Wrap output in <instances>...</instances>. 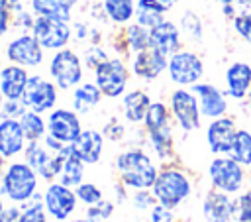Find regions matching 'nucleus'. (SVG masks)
<instances>
[{"instance_id": "nucleus-51", "label": "nucleus", "mask_w": 251, "mask_h": 222, "mask_svg": "<svg viewBox=\"0 0 251 222\" xmlns=\"http://www.w3.org/2000/svg\"><path fill=\"white\" fill-rule=\"evenodd\" d=\"M4 210H6V206H4V200H2V196H0V216H2Z\"/></svg>"}, {"instance_id": "nucleus-39", "label": "nucleus", "mask_w": 251, "mask_h": 222, "mask_svg": "<svg viewBox=\"0 0 251 222\" xmlns=\"http://www.w3.org/2000/svg\"><path fill=\"white\" fill-rule=\"evenodd\" d=\"M233 216L239 222H251V193L239 196L233 202Z\"/></svg>"}, {"instance_id": "nucleus-36", "label": "nucleus", "mask_w": 251, "mask_h": 222, "mask_svg": "<svg viewBox=\"0 0 251 222\" xmlns=\"http://www.w3.org/2000/svg\"><path fill=\"white\" fill-rule=\"evenodd\" d=\"M112 214H114V202H112V200H104V198H102V200H98L96 204L86 206V216L92 218V220H98V222L108 220Z\"/></svg>"}, {"instance_id": "nucleus-41", "label": "nucleus", "mask_w": 251, "mask_h": 222, "mask_svg": "<svg viewBox=\"0 0 251 222\" xmlns=\"http://www.w3.org/2000/svg\"><path fill=\"white\" fill-rule=\"evenodd\" d=\"M25 110H27V108L24 106L22 100H4L2 110H0V116H2V118H18V120H20Z\"/></svg>"}, {"instance_id": "nucleus-43", "label": "nucleus", "mask_w": 251, "mask_h": 222, "mask_svg": "<svg viewBox=\"0 0 251 222\" xmlns=\"http://www.w3.org/2000/svg\"><path fill=\"white\" fill-rule=\"evenodd\" d=\"M102 134H104V138H108V139H112V141H120V139L126 136V128H124L118 120H112V122L106 124V128L102 130Z\"/></svg>"}, {"instance_id": "nucleus-34", "label": "nucleus", "mask_w": 251, "mask_h": 222, "mask_svg": "<svg viewBox=\"0 0 251 222\" xmlns=\"http://www.w3.org/2000/svg\"><path fill=\"white\" fill-rule=\"evenodd\" d=\"M231 155L237 163H251V134L247 130H239L235 134L233 145H231Z\"/></svg>"}, {"instance_id": "nucleus-22", "label": "nucleus", "mask_w": 251, "mask_h": 222, "mask_svg": "<svg viewBox=\"0 0 251 222\" xmlns=\"http://www.w3.org/2000/svg\"><path fill=\"white\" fill-rule=\"evenodd\" d=\"M27 71L22 65H6L0 69V88L6 100H22L24 88L27 84Z\"/></svg>"}, {"instance_id": "nucleus-28", "label": "nucleus", "mask_w": 251, "mask_h": 222, "mask_svg": "<svg viewBox=\"0 0 251 222\" xmlns=\"http://www.w3.org/2000/svg\"><path fill=\"white\" fill-rule=\"evenodd\" d=\"M84 161L78 159L75 153H71L69 145L65 149V161H63V167H61V173H59V183L67 185V187H78L84 179Z\"/></svg>"}, {"instance_id": "nucleus-31", "label": "nucleus", "mask_w": 251, "mask_h": 222, "mask_svg": "<svg viewBox=\"0 0 251 222\" xmlns=\"http://www.w3.org/2000/svg\"><path fill=\"white\" fill-rule=\"evenodd\" d=\"M20 124H22V130H24L27 141L43 139L45 134H47V122L43 120V116L39 112L25 110L22 114V118H20Z\"/></svg>"}, {"instance_id": "nucleus-56", "label": "nucleus", "mask_w": 251, "mask_h": 222, "mask_svg": "<svg viewBox=\"0 0 251 222\" xmlns=\"http://www.w3.org/2000/svg\"><path fill=\"white\" fill-rule=\"evenodd\" d=\"M249 104H251V92H249Z\"/></svg>"}, {"instance_id": "nucleus-48", "label": "nucleus", "mask_w": 251, "mask_h": 222, "mask_svg": "<svg viewBox=\"0 0 251 222\" xmlns=\"http://www.w3.org/2000/svg\"><path fill=\"white\" fill-rule=\"evenodd\" d=\"M10 8V0H0V10H8Z\"/></svg>"}, {"instance_id": "nucleus-27", "label": "nucleus", "mask_w": 251, "mask_h": 222, "mask_svg": "<svg viewBox=\"0 0 251 222\" xmlns=\"http://www.w3.org/2000/svg\"><path fill=\"white\" fill-rule=\"evenodd\" d=\"M102 90L96 83H80L73 88V110L78 114H88L102 100Z\"/></svg>"}, {"instance_id": "nucleus-7", "label": "nucleus", "mask_w": 251, "mask_h": 222, "mask_svg": "<svg viewBox=\"0 0 251 222\" xmlns=\"http://www.w3.org/2000/svg\"><path fill=\"white\" fill-rule=\"evenodd\" d=\"M94 83L106 98H120L126 94L129 83V69L120 57H108L94 69Z\"/></svg>"}, {"instance_id": "nucleus-10", "label": "nucleus", "mask_w": 251, "mask_h": 222, "mask_svg": "<svg viewBox=\"0 0 251 222\" xmlns=\"http://www.w3.org/2000/svg\"><path fill=\"white\" fill-rule=\"evenodd\" d=\"M43 206H45V212L57 220V222H65L69 220V216L75 212L76 208V202H78V196L75 193L73 187H67L59 181H51L45 191H43Z\"/></svg>"}, {"instance_id": "nucleus-37", "label": "nucleus", "mask_w": 251, "mask_h": 222, "mask_svg": "<svg viewBox=\"0 0 251 222\" xmlns=\"http://www.w3.org/2000/svg\"><path fill=\"white\" fill-rule=\"evenodd\" d=\"M180 28H182V31H184L188 37H192V39H200V37H202V24H200L198 16L192 14V12H184V14H182V18H180Z\"/></svg>"}, {"instance_id": "nucleus-3", "label": "nucleus", "mask_w": 251, "mask_h": 222, "mask_svg": "<svg viewBox=\"0 0 251 222\" xmlns=\"http://www.w3.org/2000/svg\"><path fill=\"white\" fill-rule=\"evenodd\" d=\"M143 124L153 151L161 159H169L173 155V130H171L167 106L163 102H151Z\"/></svg>"}, {"instance_id": "nucleus-6", "label": "nucleus", "mask_w": 251, "mask_h": 222, "mask_svg": "<svg viewBox=\"0 0 251 222\" xmlns=\"http://www.w3.org/2000/svg\"><path fill=\"white\" fill-rule=\"evenodd\" d=\"M65 149L63 151H55L41 139L27 141V145L24 149V159L35 169L39 179L51 183L61 173V167H63V161H65Z\"/></svg>"}, {"instance_id": "nucleus-57", "label": "nucleus", "mask_w": 251, "mask_h": 222, "mask_svg": "<svg viewBox=\"0 0 251 222\" xmlns=\"http://www.w3.org/2000/svg\"><path fill=\"white\" fill-rule=\"evenodd\" d=\"M175 222H184V220H175Z\"/></svg>"}, {"instance_id": "nucleus-25", "label": "nucleus", "mask_w": 251, "mask_h": 222, "mask_svg": "<svg viewBox=\"0 0 251 222\" xmlns=\"http://www.w3.org/2000/svg\"><path fill=\"white\" fill-rule=\"evenodd\" d=\"M75 4H76V0H29L31 12L35 16L57 18L63 22H71Z\"/></svg>"}, {"instance_id": "nucleus-55", "label": "nucleus", "mask_w": 251, "mask_h": 222, "mask_svg": "<svg viewBox=\"0 0 251 222\" xmlns=\"http://www.w3.org/2000/svg\"><path fill=\"white\" fill-rule=\"evenodd\" d=\"M247 6H249V8H251V0H247Z\"/></svg>"}, {"instance_id": "nucleus-49", "label": "nucleus", "mask_w": 251, "mask_h": 222, "mask_svg": "<svg viewBox=\"0 0 251 222\" xmlns=\"http://www.w3.org/2000/svg\"><path fill=\"white\" fill-rule=\"evenodd\" d=\"M75 222H98V220H92V218H88V216H84V218H76Z\"/></svg>"}, {"instance_id": "nucleus-38", "label": "nucleus", "mask_w": 251, "mask_h": 222, "mask_svg": "<svg viewBox=\"0 0 251 222\" xmlns=\"http://www.w3.org/2000/svg\"><path fill=\"white\" fill-rule=\"evenodd\" d=\"M106 59H108V53H106L98 43H92V45L84 51V59H82V61L86 63V67H88V69H92V71H94V69H96L100 63H104Z\"/></svg>"}, {"instance_id": "nucleus-17", "label": "nucleus", "mask_w": 251, "mask_h": 222, "mask_svg": "<svg viewBox=\"0 0 251 222\" xmlns=\"http://www.w3.org/2000/svg\"><path fill=\"white\" fill-rule=\"evenodd\" d=\"M71 153H75L78 159H82L86 165H96L102 159L104 151V134L98 130H82L80 136L69 145Z\"/></svg>"}, {"instance_id": "nucleus-11", "label": "nucleus", "mask_w": 251, "mask_h": 222, "mask_svg": "<svg viewBox=\"0 0 251 222\" xmlns=\"http://www.w3.org/2000/svg\"><path fill=\"white\" fill-rule=\"evenodd\" d=\"M82 132L80 114L71 108H53L47 116V134L61 141L63 145H71Z\"/></svg>"}, {"instance_id": "nucleus-8", "label": "nucleus", "mask_w": 251, "mask_h": 222, "mask_svg": "<svg viewBox=\"0 0 251 222\" xmlns=\"http://www.w3.org/2000/svg\"><path fill=\"white\" fill-rule=\"evenodd\" d=\"M31 33L41 43V47L47 51H57V49L67 47L73 37V29H71L69 22L57 20V18H47V16H35Z\"/></svg>"}, {"instance_id": "nucleus-16", "label": "nucleus", "mask_w": 251, "mask_h": 222, "mask_svg": "<svg viewBox=\"0 0 251 222\" xmlns=\"http://www.w3.org/2000/svg\"><path fill=\"white\" fill-rule=\"evenodd\" d=\"M167 67H169V57L153 45L133 53V59H131V73L143 81L157 79Z\"/></svg>"}, {"instance_id": "nucleus-40", "label": "nucleus", "mask_w": 251, "mask_h": 222, "mask_svg": "<svg viewBox=\"0 0 251 222\" xmlns=\"http://www.w3.org/2000/svg\"><path fill=\"white\" fill-rule=\"evenodd\" d=\"M157 204V198L153 194L151 189H137L135 194H133V206L139 208V210H145V208H153Z\"/></svg>"}, {"instance_id": "nucleus-23", "label": "nucleus", "mask_w": 251, "mask_h": 222, "mask_svg": "<svg viewBox=\"0 0 251 222\" xmlns=\"http://www.w3.org/2000/svg\"><path fill=\"white\" fill-rule=\"evenodd\" d=\"M149 106H151V98L141 88H133V90H129L122 96V112H124L126 120L131 122V124L143 122L145 116H147Z\"/></svg>"}, {"instance_id": "nucleus-9", "label": "nucleus", "mask_w": 251, "mask_h": 222, "mask_svg": "<svg viewBox=\"0 0 251 222\" xmlns=\"http://www.w3.org/2000/svg\"><path fill=\"white\" fill-rule=\"evenodd\" d=\"M57 90H59V86L53 81H49L41 75H29L27 84H25L24 94H22V102L27 110L45 114V112H51L55 108Z\"/></svg>"}, {"instance_id": "nucleus-14", "label": "nucleus", "mask_w": 251, "mask_h": 222, "mask_svg": "<svg viewBox=\"0 0 251 222\" xmlns=\"http://www.w3.org/2000/svg\"><path fill=\"white\" fill-rule=\"evenodd\" d=\"M171 112L184 132H192L200 126V104L190 90L176 88L171 92Z\"/></svg>"}, {"instance_id": "nucleus-18", "label": "nucleus", "mask_w": 251, "mask_h": 222, "mask_svg": "<svg viewBox=\"0 0 251 222\" xmlns=\"http://www.w3.org/2000/svg\"><path fill=\"white\" fill-rule=\"evenodd\" d=\"M27 145L25 134L18 118H0V153L6 159H12L24 153Z\"/></svg>"}, {"instance_id": "nucleus-52", "label": "nucleus", "mask_w": 251, "mask_h": 222, "mask_svg": "<svg viewBox=\"0 0 251 222\" xmlns=\"http://www.w3.org/2000/svg\"><path fill=\"white\" fill-rule=\"evenodd\" d=\"M4 100H6V98H4V94H2V88H0V110H2V104H4Z\"/></svg>"}, {"instance_id": "nucleus-1", "label": "nucleus", "mask_w": 251, "mask_h": 222, "mask_svg": "<svg viewBox=\"0 0 251 222\" xmlns=\"http://www.w3.org/2000/svg\"><path fill=\"white\" fill-rule=\"evenodd\" d=\"M116 171L120 175V183L126 187L137 191V189H151L159 171L151 157L139 149V147H129L116 157Z\"/></svg>"}, {"instance_id": "nucleus-29", "label": "nucleus", "mask_w": 251, "mask_h": 222, "mask_svg": "<svg viewBox=\"0 0 251 222\" xmlns=\"http://www.w3.org/2000/svg\"><path fill=\"white\" fill-rule=\"evenodd\" d=\"M102 10L110 22L124 26L135 18V0H102Z\"/></svg>"}, {"instance_id": "nucleus-5", "label": "nucleus", "mask_w": 251, "mask_h": 222, "mask_svg": "<svg viewBox=\"0 0 251 222\" xmlns=\"http://www.w3.org/2000/svg\"><path fill=\"white\" fill-rule=\"evenodd\" d=\"M155 198L159 204H165L169 208H176L184 198H188L192 187L188 177L180 169H163L159 171L153 187H151Z\"/></svg>"}, {"instance_id": "nucleus-32", "label": "nucleus", "mask_w": 251, "mask_h": 222, "mask_svg": "<svg viewBox=\"0 0 251 222\" xmlns=\"http://www.w3.org/2000/svg\"><path fill=\"white\" fill-rule=\"evenodd\" d=\"M124 39H126V47L131 53H137L145 47H149V29L143 28L141 24H129L124 29Z\"/></svg>"}, {"instance_id": "nucleus-24", "label": "nucleus", "mask_w": 251, "mask_h": 222, "mask_svg": "<svg viewBox=\"0 0 251 222\" xmlns=\"http://www.w3.org/2000/svg\"><path fill=\"white\" fill-rule=\"evenodd\" d=\"M226 84L227 94L233 98H243L251 84V67L247 63H231L226 71Z\"/></svg>"}, {"instance_id": "nucleus-26", "label": "nucleus", "mask_w": 251, "mask_h": 222, "mask_svg": "<svg viewBox=\"0 0 251 222\" xmlns=\"http://www.w3.org/2000/svg\"><path fill=\"white\" fill-rule=\"evenodd\" d=\"M202 210L206 222H227L233 216V202L222 193H208Z\"/></svg>"}, {"instance_id": "nucleus-50", "label": "nucleus", "mask_w": 251, "mask_h": 222, "mask_svg": "<svg viewBox=\"0 0 251 222\" xmlns=\"http://www.w3.org/2000/svg\"><path fill=\"white\" fill-rule=\"evenodd\" d=\"M4 161H6V157H4L2 153H0V173L4 171Z\"/></svg>"}, {"instance_id": "nucleus-44", "label": "nucleus", "mask_w": 251, "mask_h": 222, "mask_svg": "<svg viewBox=\"0 0 251 222\" xmlns=\"http://www.w3.org/2000/svg\"><path fill=\"white\" fill-rule=\"evenodd\" d=\"M171 210H173V208H169V206L157 202V204L151 208V216H149V220H151V222H175Z\"/></svg>"}, {"instance_id": "nucleus-30", "label": "nucleus", "mask_w": 251, "mask_h": 222, "mask_svg": "<svg viewBox=\"0 0 251 222\" xmlns=\"http://www.w3.org/2000/svg\"><path fill=\"white\" fill-rule=\"evenodd\" d=\"M165 12L167 10L157 0H137L135 2V22L147 29L161 24L165 20Z\"/></svg>"}, {"instance_id": "nucleus-53", "label": "nucleus", "mask_w": 251, "mask_h": 222, "mask_svg": "<svg viewBox=\"0 0 251 222\" xmlns=\"http://www.w3.org/2000/svg\"><path fill=\"white\" fill-rule=\"evenodd\" d=\"M218 2H220V4H224V6H226V4H231V2H235V0H218Z\"/></svg>"}, {"instance_id": "nucleus-15", "label": "nucleus", "mask_w": 251, "mask_h": 222, "mask_svg": "<svg viewBox=\"0 0 251 222\" xmlns=\"http://www.w3.org/2000/svg\"><path fill=\"white\" fill-rule=\"evenodd\" d=\"M210 179L214 183L216 189L224 191V193H235L241 187L243 181V169L239 167V163L231 157H218L210 163Z\"/></svg>"}, {"instance_id": "nucleus-4", "label": "nucleus", "mask_w": 251, "mask_h": 222, "mask_svg": "<svg viewBox=\"0 0 251 222\" xmlns=\"http://www.w3.org/2000/svg\"><path fill=\"white\" fill-rule=\"evenodd\" d=\"M49 75L59 90H71L82 83L84 77V61L80 55L69 47L57 49L49 61Z\"/></svg>"}, {"instance_id": "nucleus-12", "label": "nucleus", "mask_w": 251, "mask_h": 222, "mask_svg": "<svg viewBox=\"0 0 251 222\" xmlns=\"http://www.w3.org/2000/svg\"><path fill=\"white\" fill-rule=\"evenodd\" d=\"M169 77L173 83L186 86V84H196L202 75H204V63L202 59L192 53V51H176L169 57Z\"/></svg>"}, {"instance_id": "nucleus-13", "label": "nucleus", "mask_w": 251, "mask_h": 222, "mask_svg": "<svg viewBox=\"0 0 251 222\" xmlns=\"http://www.w3.org/2000/svg\"><path fill=\"white\" fill-rule=\"evenodd\" d=\"M43 47L33 33H20L6 45V59L22 67H39L43 63Z\"/></svg>"}, {"instance_id": "nucleus-47", "label": "nucleus", "mask_w": 251, "mask_h": 222, "mask_svg": "<svg viewBox=\"0 0 251 222\" xmlns=\"http://www.w3.org/2000/svg\"><path fill=\"white\" fill-rule=\"evenodd\" d=\"M157 2H159V4H161L165 10H171V8L176 4V0H157Z\"/></svg>"}, {"instance_id": "nucleus-33", "label": "nucleus", "mask_w": 251, "mask_h": 222, "mask_svg": "<svg viewBox=\"0 0 251 222\" xmlns=\"http://www.w3.org/2000/svg\"><path fill=\"white\" fill-rule=\"evenodd\" d=\"M20 206H22V216L18 222H49L47 220L49 214L45 212V206H43V196L35 194L33 198H29Z\"/></svg>"}, {"instance_id": "nucleus-45", "label": "nucleus", "mask_w": 251, "mask_h": 222, "mask_svg": "<svg viewBox=\"0 0 251 222\" xmlns=\"http://www.w3.org/2000/svg\"><path fill=\"white\" fill-rule=\"evenodd\" d=\"M20 216H22V206L12 202V206H6V210L2 212L0 222H18Z\"/></svg>"}, {"instance_id": "nucleus-2", "label": "nucleus", "mask_w": 251, "mask_h": 222, "mask_svg": "<svg viewBox=\"0 0 251 222\" xmlns=\"http://www.w3.org/2000/svg\"><path fill=\"white\" fill-rule=\"evenodd\" d=\"M0 177L6 189V198L14 204H24L37 194L39 175L25 159L8 163Z\"/></svg>"}, {"instance_id": "nucleus-54", "label": "nucleus", "mask_w": 251, "mask_h": 222, "mask_svg": "<svg viewBox=\"0 0 251 222\" xmlns=\"http://www.w3.org/2000/svg\"><path fill=\"white\" fill-rule=\"evenodd\" d=\"M235 2H239L241 6H247V0H235Z\"/></svg>"}, {"instance_id": "nucleus-35", "label": "nucleus", "mask_w": 251, "mask_h": 222, "mask_svg": "<svg viewBox=\"0 0 251 222\" xmlns=\"http://www.w3.org/2000/svg\"><path fill=\"white\" fill-rule=\"evenodd\" d=\"M75 193H76L78 200H80L82 204H86V206L96 204L98 200H102V198H104V194H102L100 187H98V185H94V183H88V181H82L78 187H75Z\"/></svg>"}, {"instance_id": "nucleus-19", "label": "nucleus", "mask_w": 251, "mask_h": 222, "mask_svg": "<svg viewBox=\"0 0 251 222\" xmlns=\"http://www.w3.org/2000/svg\"><path fill=\"white\" fill-rule=\"evenodd\" d=\"M192 92L198 98L200 104V112L208 118H220L226 110H227V102L222 94L220 88H216L214 84L208 83H196L192 84Z\"/></svg>"}, {"instance_id": "nucleus-42", "label": "nucleus", "mask_w": 251, "mask_h": 222, "mask_svg": "<svg viewBox=\"0 0 251 222\" xmlns=\"http://www.w3.org/2000/svg\"><path fill=\"white\" fill-rule=\"evenodd\" d=\"M233 24H235V31H237L243 39H247V41L251 43V12L239 14Z\"/></svg>"}, {"instance_id": "nucleus-20", "label": "nucleus", "mask_w": 251, "mask_h": 222, "mask_svg": "<svg viewBox=\"0 0 251 222\" xmlns=\"http://www.w3.org/2000/svg\"><path fill=\"white\" fill-rule=\"evenodd\" d=\"M235 126L229 118H216L206 130V141L214 153H227L231 151L235 139Z\"/></svg>"}, {"instance_id": "nucleus-21", "label": "nucleus", "mask_w": 251, "mask_h": 222, "mask_svg": "<svg viewBox=\"0 0 251 222\" xmlns=\"http://www.w3.org/2000/svg\"><path fill=\"white\" fill-rule=\"evenodd\" d=\"M149 45L157 47L161 53L171 57L180 49V29L176 28V24L163 20L161 24L149 29Z\"/></svg>"}, {"instance_id": "nucleus-46", "label": "nucleus", "mask_w": 251, "mask_h": 222, "mask_svg": "<svg viewBox=\"0 0 251 222\" xmlns=\"http://www.w3.org/2000/svg\"><path fill=\"white\" fill-rule=\"evenodd\" d=\"M10 22H12V12L10 10H0V39L8 33Z\"/></svg>"}]
</instances>
